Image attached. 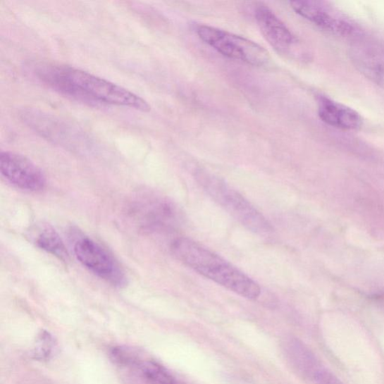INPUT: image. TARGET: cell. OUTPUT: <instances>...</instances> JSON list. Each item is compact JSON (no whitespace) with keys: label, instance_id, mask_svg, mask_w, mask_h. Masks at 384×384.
I'll return each mask as SVG.
<instances>
[{"label":"cell","instance_id":"cell-4","mask_svg":"<svg viewBox=\"0 0 384 384\" xmlns=\"http://www.w3.org/2000/svg\"><path fill=\"white\" fill-rule=\"evenodd\" d=\"M19 116L23 124L54 144L75 151L90 145V140L83 131L52 114L38 109H25Z\"/></svg>","mask_w":384,"mask_h":384},{"label":"cell","instance_id":"cell-15","mask_svg":"<svg viewBox=\"0 0 384 384\" xmlns=\"http://www.w3.org/2000/svg\"><path fill=\"white\" fill-rule=\"evenodd\" d=\"M137 368L141 371L142 377L151 384H176L175 378L164 367L154 361H142Z\"/></svg>","mask_w":384,"mask_h":384},{"label":"cell","instance_id":"cell-2","mask_svg":"<svg viewBox=\"0 0 384 384\" xmlns=\"http://www.w3.org/2000/svg\"><path fill=\"white\" fill-rule=\"evenodd\" d=\"M170 251L184 265L232 292L249 299H258L261 295V289L257 283L199 242L178 237L171 242Z\"/></svg>","mask_w":384,"mask_h":384},{"label":"cell","instance_id":"cell-13","mask_svg":"<svg viewBox=\"0 0 384 384\" xmlns=\"http://www.w3.org/2000/svg\"><path fill=\"white\" fill-rule=\"evenodd\" d=\"M288 354L295 366L307 377L313 379L316 372L321 368L315 357L301 342L297 340L290 342Z\"/></svg>","mask_w":384,"mask_h":384},{"label":"cell","instance_id":"cell-3","mask_svg":"<svg viewBox=\"0 0 384 384\" xmlns=\"http://www.w3.org/2000/svg\"><path fill=\"white\" fill-rule=\"evenodd\" d=\"M194 177L203 191L242 225L259 235L273 230L268 219L225 181L201 170L195 172Z\"/></svg>","mask_w":384,"mask_h":384},{"label":"cell","instance_id":"cell-8","mask_svg":"<svg viewBox=\"0 0 384 384\" xmlns=\"http://www.w3.org/2000/svg\"><path fill=\"white\" fill-rule=\"evenodd\" d=\"M74 252L78 260L93 274L114 287L126 286L128 278L118 262L95 241L80 239L76 242Z\"/></svg>","mask_w":384,"mask_h":384},{"label":"cell","instance_id":"cell-11","mask_svg":"<svg viewBox=\"0 0 384 384\" xmlns=\"http://www.w3.org/2000/svg\"><path fill=\"white\" fill-rule=\"evenodd\" d=\"M350 56L360 73L384 88L383 44L375 41H357L351 48Z\"/></svg>","mask_w":384,"mask_h":384},{"label":"cell","instance_id":"cell-1","mask_svg":"<svg viewBox=\"0 0 384 384\" xmlns=\"http://www.w3.org/2000/svg\"><path fill=\"white\" fill-rule=\"evenodd\" d=\"M30 74L44 86L89 107L109 106L149 112L142 97L111 81L72 66L44 62L27 66Z\"/></svg>","mask_w":384,"mask_h":384},{"label":"cell","instance_id":"cell-10","mask_svg":"<svg viewBox=\"0 0 384 384\" xmlns=\"http://www.w3.org/2000/svg\"><path fill=\"white\" fill-rule=\"evenodd\" d=\"M254 16L264 37L278 54L292 58L298 55V39L271 9L260 4L254 10Z\"/></svg>","mask_w":384,"mask_h":384},{"label":"cell","instance_id":"cell-18","mask_svg":"<svg viewBox=\"0 0 384 384\" xmlns=\"http://www.w3.org/2000/svg\"><path fill=\"white\" fill-rule=\"evenodd\" d=\"M312 380L317 384H343L331 372L322 368L316 372Z\"/></svg>","mask_w":384,"mask_h":384},{"label":"cell","instance_id":"cell-12","mask_svg":"<svg viewBox=\"0 0 384 384\" xmlns=\"http://www.w3.org/2000/svg\"><path fill=\"white\" fill-rule=\"evenodd\" d=\"M318 116L330 126L343 130H358L362 127L361 115L350 107L325 97H318Z\"/></svg>","mask_w":384,"mask_h":384},{"label":"cell","instance_id":"cell-17","mask_svg":"<svg viewBox=\"0 0 384 384\" xmlns=\"http://www.w3.org/2000/svg\"><path fill=\"white\" fill-rule=\"evenodd\" d=\"M109 357L114 364L120 366L137 368L142 362L138 351L135 348L126 346L111 348Z\"/></svg>","mask_w":384,"mask_h":384},{"label":"cell","instance_id":"cell-6","mask_svg":"<svg viewBox=\"0 0 384 384\" xmlns=\"http://www.w3.org/2000/svg\"><path fill=\"white\" fill-rule=\"evenodd\" d=\"M132 216L140 226L151 233H173L183 224L181 209L168 197L156 194H142L132 207Z\"/></svg>","mask_w":384,"mask_h":384},{"label":"cell","instance_id":"cell-9","mask_svg":"<svg viewBox=\"0 0 384 384\" xmlns=\"http://www.w3.org/2000/svg\"><path fill=\"white\" fill-rule=\"evenodd\" d=\"M0 173L10 184L22 190H43L46 178L42 171L26 156L13 152L0 154Z\"/></svg>","mask_w":384,"mask_h":384},{"label":"cell","instance_id":"cell-7","mask_svg":"<svg viewBox=\"0 0 384 384\" xmlns=\"http://www.w3.org/2000/svg\"><path fill=\"white\" fill-rule=\"evenodd\" d=\"M290 6L297 14L335 36L349 37L359 34L357 26L351 18L327 3L297 0L290 2Z\"/></svg>","mask_w":384,"mask_h":384},{"label":"cell","instance_id":"cell-14","mask_svg":"<svg viewBox=\"0 0 384 384\" xmlns=\"http://www.w3.org/2000/svg\"><path fill=\"white\" fill-rule=\"evenodd\" d=\"M35 240L41 249L56 256L63 261H67L68 254L64 242L54 228L50 225L42 226L39 228Z\"/></svg>","mask_w":384,"mask_h":384},{"label":"cell","instance_id":"cell-5","mask_svg":"<svg viewBox=\"0 0 384 384\" xmlns=\"http://www.w3.org/2000/svg\"><path fill=\"white\" fill-rule=\"evenodd\" d=\"M199 38L221 54L254 66H264L271 61L263 47L234 33L206 25L197 27Z\"/></svg>","mask_w":384,"mask_h":384},{"label":"cell","instance_id":"cell-16","mask_svg":"<svg viewBox=\"0 0 384 384\" xmlns=\"http://www.w3.org/2000/svg\"><path fill=\"white\" fill-rule=\"evenodd\" d=\"M56 345L53 335L48 331L42 330L35 342L30 356L38 361H46L52 357Z\"/></svg>","mask_w":384,"mask_h":384}]
</instances>
